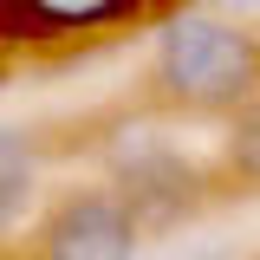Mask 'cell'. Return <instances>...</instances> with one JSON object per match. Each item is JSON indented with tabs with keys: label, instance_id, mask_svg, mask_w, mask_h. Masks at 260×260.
I'll list each match as a JSON object with an SVG mask.
<instances>
[{
	"label": "cell",
	"instance_id": "6da1fadb",
	"mask_svg": "<svg viewBox=\"0 0 260 260\" xmlns=\"http://www.w3.org/2000/svg\"><path fill=\"white\" fill-rule=\"evenodd\" d=\"M150 98L195 117H234L260 98V26H241L215 7L162 13L150 39Z\"/></svg>",
	"mask_w": 260,
	"mask_h": 260
},
{
	"label": "cell",
	"instance_id": "7a4b0ae2",
	"mask_svg": "<svg viewBox=\"0 0 260 260\" xmlns=\"http://www.w3.org/2000/svg\"><path fill=\"white\" fill-rule=\"evenodd\" d=\"M98 162H104V189L143 228H189L221 202V169H208L195 150H182L169 130L150 124L111 130Z\"/></svg>",
	"mask_w": 260,
	"mask_h": 260
},
{
	"label": "cell",
	"instance_id": "3957f363",
	"mask_svg": "<svg viewBox=\"0 0 260 260\" xmlns=\"http://www.w3.org/2000/svg\"><path fill=\"white\" fill-rule=\"evenodd\" d=\"M143 241H150V228L104 182H85V189H65L39 215L32 260H143Z\"/></svg>",
	"mask_w": 260,
	"mask_h": 260
},
{
	"label": "cell",
	"instance_id": "277c9868",
	"mask_svg": "<svg viewBox=\"0 0 260 260\" xmlns=\"http://www.w3.org/2000/svg\"><path fill=\"white\" fill-rule=\"evenodd\" d=\"M156 0H0L7 32L20 39H91V32L130 26Z\"/></svg>",
	"mask_w": 260,
	"mask_h": 260
},
{
	"label": "cell",
	"instance_id": "5b68a950",
	"mask_svg": "<svg viewBox=\"0 0 260 260\" xmlns=\"http://www.w3.org/2000/svg\"><path fill=\"white\" fill-rule=\"evenodd\" d=\"M39 182H46V143L32 124H0V241L20 234L32 208H39Z\"/></svg>",
	"mask_w": 260,
	"mask_h": 260
},
{
	"label": "cell",
	"instance_id": "8992f818",
	"mask_svg": "<svg viewBox=\"0 0 260 260\" xmlns=\"http://www.w3.org/2000/svg\"><path fill=\"white\" fill-rule=\"evenodd\" d=\"M221 182H241L260 195V98H247L221 130Z\"/></svg>",
	"mask_w": 260,
	"mask_h": 260
},
{
	"label": "cell",
	"instance_id": "52a82bcc",
	"mask_svg": "<svg viewBox=\"0 0 260 260\" xmlns=\"http://www.w3.org/2000/svg\"><path fill=\"white\" fill-rule=\"evenodd\" d=\"M143 260H241L228 241H169V247H156V254Z\"/></svg>",
	"mask_w": 260,
	"mask_h": 260
},
{
	"label": "cell",
	"instance_id": "ba28073f",
	"mask_svg": "<svg viewBox=\"0 0 260 260\" xmlns=\"http://www.w3.org/2000/svg\"><path fill=\"white\" fill-rule=\"evenodd\" d=\"M208 7H260V0H208Z\"/></svg>",
	"mask_w": 260,
	"mask_h": 260
}]
</instances>
